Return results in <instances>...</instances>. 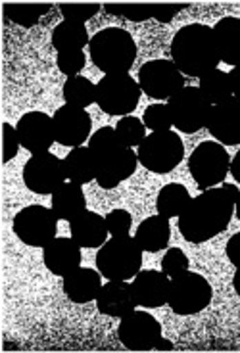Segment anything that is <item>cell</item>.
<instances>
[{"mask_svg": "<svg viewBox=\"0 0 240 353\" xmlns=\"http://www.w3.org/2000/svg\"><path fill=\"white\" fill-rule=\"evenodd\" d=\"M143 267V248L134 236H112L97 254V269L108 281L134 279Z\"/></svg>", "mask_w": 240, "mask_h": 353, "instance_id": "obj_5", "label": "cell"}, {"mask_svg": "<svg viewBox=\"0 0 240 353\" xmlns=\"http://www.w3.org/2000/svg\"><path fill=\"white\" fill-rule=\"evenodd\" d=\"M198 88L202 90V94L208 98V102L212 106H217V104H221V102H225V100H229L232 97L229 73H225L221 70L210 71L208 75L200 77Z\"/></svg>", "mask_w": 240, "mask_h": 353, "instance_id": "obj_30", "label": "cell"}, {"mask_svg": "<svg viewBox=\"0 0 240 353\" xmlns=\"http://www.w3.org/2000/svg\"><path fill=\"white\" fill-rule=\"evenodd\" d=\"M229 79H231L232 97L240 98V65H237V68H232L231 73H229Z\"/></svg>", "mask_w": 240, "mask_h": 353, "instance_id": "obj_42", "label": "cell"}, {"mask_svg": "<svg viewBox=\"0 0 240 353\" xmlns=\"http://www.w3.org/2000/svg\"><path fill=\"white\" fill-rule=\"evenodd\" d=\"M221 186H223V190L231 196V200H234V202H237V198H239V194H240L239 188H237L234 185H229V183H225V185H221Z\"/></svg>", "mask_w": 240, "mask_h": 353, "instance_id": "obj_44", "label": "cell"}, {"mask_svg": "<svg viewBox=\"0 0 240 353\" xmlns=\"http://www.w3.org/2000/svg\"><path fill=\"white\" fill-rule=\"evenodd\" d=\"M231 175L234 176V181L240 185V150L234 154V158L231 161Z\"/></svg>", "mask_w": 240, "mask_h": 353, "instance_id": "obj_43", "label": "cell"}, {"mask_svg": "<svg viewBox=\"0 0 240 353\" xmlns=\"http://www.w3.org/2000/svg\"><path fill=\"white\" fill-rule=\"evenodd\" d=\"M116 132L117 137H119V141L123 142L125 146H129V148L141 146L144 139H146V127L134 115H125V117H121L116 125Z\"/></svg>", "mask_w": 240, "mask_h": 353, "instance_id": "obj_32", "label": "cell"}, {"mask_svg": "<svg viewBox=\"0 0 240 353\" xmlns=\"http://www.w3.org/2000/svg\"><path fill=\"white\" fill-rule=\"evenodd\" d=\"M52 46L56 52H77L83 50V46L90 43L89 31L85 23H75V21H66L54 27L52 31Z\"/></svg>", "mask_w": 240, "mask_h": 353, "instance_id": "obj_26", "label": "cell"}, {"mask_svg": "<svg viewBox=\"0 0 240 353\" xmlns=\"http://www.w3.org/2000/svg\"><path fill=\"white\" fill-rule=\"evenodd\" d=\"M62 288L63 294L73 303H89V301L97 300L98 292L102 288L100 273L89 267H77L75 271L63 276Z\"/></svg>", "mask_w": 240, "mask_h": 353, "instance_id": "obj_22", "label": "cell"}, {"mask_svg": "<svg viewBox=\"0 0 240 353\" xmlns=\"http://www.w3.org/2000/svg\"><path fill=\"white\" fill-rule=\"evenodd\" d=\"M63 169H66V176L70 179V183H75L79 186L97 179L94 159H92V152L89 146L72 148V152L63 158Z\"/></svg>", "mask_w": 240, "mask_h": 353, "instance_id": "obj_27", "label": "cell"}, {"mask_svg": "<svg viewBox=\"0 0 240 353\" xmlns=\"http://www.w3.org/2000/svg\"><path fill=\"white\" fill-rule=\"evenodd\" d=\"M161 271L168 274L169 279L179 276L188 271V257L181 248H169L166 256L161 259Z\"/></svg>", "mask_w": 240, "mask_h": 353, "instance_id": "obj_35", "label": "cell"}, {"mask_svg": "<svg viewBox=\"0 0 240 353\" xmlns=\"http://www.w3.org/2000/svg\"><path fill=\"white\" fill-rule=\"evenodd\" d=\"M169 239H171L169 219L160 213L146 217L134 232V240L139 242V246L143 248V252H150V254L166 250Z\"/></svg>", "mask_w": 240, "mask_h": 353, "instance_id": "obj_24", "label": "cell"}, {"mask_svg": "<svg viewBox=\"0 0 240 353\" xmlns=\"http://www.w3.org/2000/svg\"><path fill=\"white\" fill-rule=\"evenodd\" d=\"M168 110L173 127L177 131L198 132L204 129L210 119L212 104L198 87H185L168 100Z\"/></svg>", "mask_w": 240, "mask_h": 353, "instance_id": "obj_10", "label": "cell"}, {"mask_svg": "<svg viewBox=\"0 0 240 353\" xmlns=\"http://www.w3.org/2000/svg\"><path fill=\"white\" fill-rule=\"evenodd\" d=\"M62 94L66 104L85 110L87 106L97 102V85H92L87 77H81V75L68 77L63 83Z\"/></svg>", "mask_w": 240, "mask_h": 353, "instance_id": "obj_29", "label": "cell"}, {"mask_svg": "<svg viewBox=\"0 0 240 353\" xmlns=\"http://www.w3.org/2000/svg\"><path fill=\"white\" fill-rule=\"evenodd\" d=\"M156 347H160V350H171V342H169V340H163V338H160V342L156 344Z\"/></svg>", "mask_w": 240, "mask_h": 353, "instance_id": "obj_46", "label": "cell"}, {"mask_svg": "<svg viewBox=\"0 0 240 353\" xmlns=\"http://www.w3.org/2000/svg\"><path fill=\"white\" fill-rule=\"evenodd\" d=\"M16 131H18L21 148H26L31 154L48 152L56 142L52 117L43 112H29V114L21 115L16 125Z\"/></svg>", "mask_w": 240, "mask_h": 353, "instance_id": "obj_16", "label": "cell"}, {"mask_svg": "<svg viewBox=\"0 0 240 353\" xmlns=\"http://www.w3.org/2000/svg\"><path fill=\"white\" fill-rule=\"evenodd\" d=\"M139 85L146 97L169 100L185 88V77L171 60H150L139 70Z\"/></svg>", "mask_w": 240, "mask_h": 353, "instance_id": "obj_13", "label": "cell"}, {"mask_svg": "<svg viewBox=\"0 0 240 353\" xmlns=\"http://www.w3.org/2000/svg\"><path fill=\"white\" fill-rule=\"evenodd\" d=\"M212 296H214L212 284L202 274L185 271L183 274L171 279L168 303L175 315L188 317L204 311L210 305Z\"/></svg>", "mask_w": 240, "mask_h": 353, "instance_id": "obj_6", "label": "cell"}, {"mask_svg": "<svg viewBox=\"0 0 240 353\" xmlns=\"http://www.w3.org/2000/svg\"><path fill=\"white\" fill-rule=\"evenodd\" d=\"M212 29L221 62L240 65V18H223Z\"/></svg>", "mask_w": 240, "mask_h": 353, "instance_id": "obj_23", "label": "cell"}, {"mask_svg": "<svg viewBox=\"0 0 240 353\" xmlns=\"http://www.w3.org/2000/svg\"><path fill=\"white\" fill-rule=\"evenodd\" d=\"M232 286H234V292L240 296V267L237 269V273L232 276Z\"/></svg>", "mask_w": 240, "mask_h": 353, "instance_id": "obj_45", "label": "cell"}, {"mask_svg": "<svg viewBox=\"0 0 240 353\" xmlns=\"http://www.w3.org/2000/svg\"><path fill=\"white\" fill-rule=\"evenodd\" d=\"M139 163L152 173H169L177 168L185 156V146L177 132L158 131L148 134L139 146Z\"/></svg>", "mask_w": 240, "mask_h": 353, "instance_id": "obj_7", "label": "cell"}, {"mask_svg": "<svg viewBox=\"0 0 240 353\" xmlns=\"http://www.w3.org/2000/svg\"><path fill=\"white\" fill-rule=\"evenodd\" d=\"M225 254H227V257H229V261L239 269L240 267V232L232 234L231 239H229L227 246H225Z\"/></svg>", "mask_w": 240, "mask_h": 353, "instance_id": "obj_41", "label": "cell"}, {"mask_svg": "<svg viewBox=\"0 0 240 353\" xmlns=\"http://www.w3.org/2000/svg\"><path fill=\"white\" fill-rule=\"evenodd\" d=\"M171 62L188 77H204L221 62L215 46L214 29L204 23H190L179 29L171 41Z\"/></svg>", "mask_w": 240, "mask_h": 353, "instance_id": "obj_2", "label": "cell"}, {"mask_svg": "<svg viewBox=\"0 0 240 353\" xmlns=\"http://www.w3.org/2000/svg\"><path fill=\"white\" fill-rule=\"evenodd\" d=\"M2 163H8L12 159L18 156L19 150V139L16 127H12L10 123H2Z\"/></svg>", "mask_w": 240, "mask_h": 353, "instance_id": "obj_39", "label": "cell"}, {"mask_svg": "<svg viewBox=\"0 0 240 353\" xmlns=\"http://www.w3.org/2000/svg\"><path fill=\"white\" fill-rule=\"evenodd\" d=\"M54 121V134L56 142L62 146L77 148L83 142L89 139V132L92 129V119L90 115L77 106L58 108L52 117Z\"/></svg>", "mask_w": 240, "mask_h": 353, "instance_id": "obj_15", "label": "cell"}, {"mask_svg": "<svg viewBox=\"0 0 240 353\" xmlns=\"http://www.w3.org/2000/svg\"><path fill=\"white\" fill-rule=\"evenodd\" d=\"M63 159L50 152L33 154L23 165V185L35 194L52 196L66 181Z\"/></svg>", "mask_w": 240, "mask_h": 353, "instance_id": "obj_12", "label": "cell"}, {"mask_svg": "<svg viewBox=\"0 0 240 353\" xmlns=\"http://www.w3.org/2000/svg\"><path fill=\"white\" fill-rule=\"evenodd\" d=\"M70 230H72V239L81 248L102 246L108 239L106 217L85 210L75 219L70 221Z\"/></svg>", "mask_w": 240, "mask_h": 353, "instance_id": "obj_21", "label": "cell"}, {"mask_svg": "<svg viewBox=\"0 0 240 353\" xmlns=\"http://www.w3.org/2000/svg\"><path fill=\"white\" fill-rule=\"evenodd\" d=\"M239 317H240V311H239Z\"/></svg>", "mask_w": 240, "mask_h": 353, "instance_id": "obj_48", "label": "cell"}, {"mask_svg": "<svg viewBox=\"0 0 240 353\" xmlns=\"http://www.w3.org/2000/svg\"><path fill=\"white\" fill-rule=\"evenodd\" d=\"M81 246L73 239H54L43 248L45 267L56 276H66L81 267Z\"/></svg>", "mask_w": 240, "mask_h": 353, "instance_id": "obj_20", "label": "cell"}, {"mask_svg": "<svg viewBox=\"0 0 240 353\" xmlns=\"http://www.w3.org/2000/svg\"><path fill=\"white\" fill-rule=\"evenodd\" d=\"M143 123L144 127H148L154 132L171 131L173 121H171V115H169L168 104H150L144 110Z\"/></svg>", "mask_w": 240, "mask_h": 353, "instance_id": "obj_34", "label": "cell"}, {"mask_svg": "<svg viewBox=\"0 0 240 353\" xmlns=\"http://www.w3.org/2000/svg\"><path fill=\"white\" fill-rule=\"evenodd\" d=\"M119 342L133 352L154 350L161 338V327L156 319L146 311H133L121 319L117 327Z\"/></svg>", "mask_w": 240, "mask_h": 353, "instance_id": "obj_14", "label": "cell"}, {"mask_svg": "<svg viewBox=\"0 0 240 353\" xmlns=\"http://www.w3.org/2000/svg\"><path fill=\"white\" fill-rule=\"evenodd\" d=\"M85 210H87V198L83 194L81 186L75 183H63L52 194V212L58 219L72 221Z\"/></svg>", "mask_w": 240, "mask_h": 353, "instance_id": "obj_25", "label": "cell"}, {"mask_svg": "<svg viewBox=\"0 0 240 353\" xmlns=\"http://www.w3.org/2000/svg\"><path fill=\"white\" fill-rule=\"evenodd\" d=\"M141 85L129 73L104 75L97 83V104L108 115H129L141 100Z\"/></svg>", "mask_w": 240, "mask_h": 353, "instance_id": "obj_8", "label": "cell"}, {"mask_svg": "<svg viewBox=\"0 0 240 353\" xmlns=\"http://www.w3.org/2000/svg\"><path fill=\"white\" fill-rule=\"evenodd\" d=\"M60 10H62V16L66 21L85 23V21H89L90 18L97 16L98 10H100V4H97V2H89V4H83V2H77V4H62Z\"/></svg>", "mask_w": 240, "mask_h": 353, "instance_id": "obj_36", "label": "cell"}, {"mask_svg": "<svg viewBox=\"0 0 240 353\" xmlns=\"http://www.w3.org/2000/svg\"><path fill=\"white\" fill-rule=\"evenodd\" d=\"M97 307L102 315L114 319H123L133 313L137 307L133 288L127 281H108L97 296Z\"/></svg>", "mask_w": 240, "mask_h": 353, "instance_id": "obj_19", "label": "cell"}, {"mask_svg": "<svg viewBox=\"0 0 240 353\" xmlns=\"http://www.w3.org/2000/svg\"><path fill=\"white\" fill-rule=\"evenodd\" d=\"M206 129L219 144H240V98L231 97L221 104L212 106Z\"/></svg>", "mask_w": 240, "mask_h": 353, "instance_id": "obj_17", "label": "cell"}, {"mask_svg": "<svg viewBox=\"0 0 240 353\" xmlns=\"http://www.w3.org/2000/svg\"><path fill=\"white\" fill-rule=\"evenodd\" d=\"M229 169L231 158L219 142L206 141L198 144L188 158V171L200 190H208L223 183Z\"/></svg>", "mask_w": 240, "mask_h": 353, "instance_id": "obj_9", "label": "cell"}, {"mask_svg": "<svg viewBox=\"0 0 240 353\" xmlns=\"http://www.w3.org/2000/svg\"><path fill=\"white\" fill-rule=\"evenodd\" d=\"M89 50L97 70L106 75L129 73L137 58L134 39L121 27H106L98 31L90 39Z\"/></svg>", "mask_w": 240, "mask_h": 353, "instance_id": "obj_4", "label": "cell"}, {"mask_svg": "<svg viewBox=\"0 0 240 353\" xmlns=\"http://www.w3.org/2000/svg\"><path fill=\"white\" fill-rule=\"evenodd\" d=\"M108 14L131 21H146L154 18V4H106Z\"/></svg>", "mask_w": 240, "mask_h": 353, "instance_id": "obj_33", "label": "cell"}, {"mask_svg": "<svg viewBox=\"0 0 240 353\" xmlns=\"http://www.w3.org/2000/svg\"><path fill=\"white\" fill-rule=\"evenodd\" d=\"M48 10H50V4H6L4 16L18 26L33 27Z\"/></svg>", "mask_w": 240, "mask_h": 353, "instance_id": "obj_31", "label": "cell"}, {"mask_svg": "<svg viewBox=\"0 0 240 353\" xmlns=\"http://www.w3.org/2000/svg\"><path fill=\"white\" fill-rule=\"evenodd\" d=\"M106 225L112 236H127L133 225V217L127 210H114L106 215Z\"/></svg>", "mask_w": 240, "mask_h": 353, "instance_id": "obj_37", "label": "cell"}, {"mask_svg": "<svg viewBox=\"0 0 240 353\" xmlns=\"http://www.w3.org/2000/svg\"><path fill=\"white\" fill-rule=\"evenodd\" d=\"M169 276L163 271H139L131 283L133 288V296L137 305L146 309L161 307L168 303L169 296Z\"/></svg>", "mask_w": 240, "mask_h": 353, "instance_id": "obj_18", "label": "cell"}, {"mask_svg": "<svg viewBox=\"0 0 240 353\" xmlns=\"http://www.w3.org/2000/svg\"><path fill=\"white\" fill-rule=\"evenodd\" d=\"M85 54L83 50H77V52H60L58 58H56V65L58 70L62 71L63 75L68 77H75L79 75V71L85 68Z\"/></svg>", "mask_w": 240, "mask_h": 353, "instance_id": "obj_38", "label": "cell"}, {"mask_svg": "<svg viewBox=\"0 0 240 353\" xmlns=\"http://www.w3.org/2000/svg\"><path fill=\"white\" fill-rule=\"evenodd\" d=\"M12 229L16 232V236L27 246L45 248L48 242L56 239L58 217L52 210L33 203L16 213Z\"/></svg>", "mask_w": 240, "mask_h": 353, "instance_id": "obj_11", "label": "cell"}, {"mask_svg": "<svg viewBox=\"0 0 240 353\" xmlns=\"http://www.w3.org/2000/svg\"><path fill=\"white\" fill-rule=\"evenodd\" d=\"M234 210H237V217L240 219V194L239 198H237V202H234Z\"/></svg>", "mask_w": 240, "mask_h": 353, "instance_id": "obj_47", "label": "cell"}, {"mask_svg": "<svg viewBox=\"0 0 240 353\" xmlns=\"http://www.w3.org/2000/svg\"><path fill=\"white\" fill-rule=\"evenodd\" d=\"M190 194H188L187 186L179 185V183H169L161 188L156 198V208L158 213L163 217H179L181 213L185 212L190 203Z\"/></svg>", "mask_w": 240, "mask_h": 353, "instance_id": "obj_28", "label": "cell"}, {"mask_svg": "<svg viewBox=\"0 0 240 353\" xmlns=\"http://www.w3.org/2000/svg\"><path fill=\"white\" fill-rule=\"evenodd\" d=\"M232 213L234 200L223 190V186L208 188L192 198L187 210L179 215V232L187 242L202 244L229 227Z\"/></svg>", "mask_w": 240, "mask_h": 353, "instance_id": "obj_1", "label": "cell"}, {"mask_svg": "<svg viewBox=\"0 0 240 353\" xmlns=\"http://www.w3.org/2000/svg\"><path fill=\"white\" fill-rule=\"evenodd\" d=\"M183 8H187V4H154V19L169 23Z\"/></svg>", "mask_w": 240, "mask_h": 353, "instance_id": "obj_40", "label": "cell"}, {"mask_svg": "<svg viewBox=\"0 0 240 353\" xmlns=\"http://www.w3.org/2000/svg\"><path fill=\"white\" fill-rule=\"evenodd\" d=\"M89 148L94 159V175L100 188H116L133 175L139 156L117 137L116 127H100L90 137Z\"/></svg>", "mask_w": 240, "mask_h": 353, "instance_id": "obj_3", "label": "cell"}]
</instances>
